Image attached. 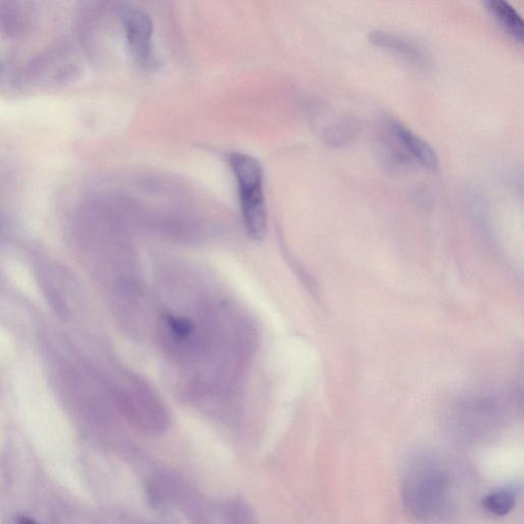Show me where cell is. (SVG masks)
<instances>
[{"mask_svg":"<svg viewBox=\"0 0 524 524\" xmlns=\"http://www.w3.org/2000/svg\"><path fill=\"white\" fill-rule=\"evenodd\" d=\"M401 496L406 513L416 522L442 520L453 502L452 476L446 463L432 454L412 458L403 474Z\"/></svg>","mask_w":524,"mask_h":524,"instance_id":"6da1fadb","label":"cell"},{"mask_svg":"<svg viewBox=\"0 0 524 524\" xmlns=\"http://www.w3.org/2000/svg\"><path fill=\"white\" fill-rule=\"evenodd\" d=\"M230 165L238 184L245 227L254 239H264L268 230L264 170L257 159L243 153L232 154Z\"/></svg>","mask_w":524,"mask_h":524,"instance_id":"7a4b0ae2","label":"cell"},{"mask_svg":"<svg viewBox=\"0 0 524 524\" xmlns=\"http://www.w3.org/2000/svg\"><path fill=\"white\" fill-rule=\"evenodd\" d=\"M308 108L315 133L327 146L341 148L358 138L360 122L352 114L321 101L312 102Z\"/></svg>","mask_w":524,"mask_h":524,"instance_id":"3957f363","label":"cell"},{"mask_svg":"<svg viewBox=\"0 0 524 524\" xmlns=\"http://www.w3.org/2000/svg\"><path fill=\"white\" fill-rule=\"evenodd\" d=\"M122 22L131 56L143 67L155 64L153 23L142 10L127 7L122 11Z\"/></svg>","mask_w":524,"mask_h":524,"instance_id":"277c9868","label":"cell"},{"mask_svg":"<svg viewBox=\"0 0 524 524\" xmlns=\"http://www.w3.org/2000/svg\"><path fill=\"white\" fill-rule=\"evenodd\" d=\"M504 418L501 404L494 398L479 399L465 404L456 417L457 429L468 438H480L498 426Z\"/></svg>","mask_w":524,"mask_h":524,"instance_id":"5b68a950","label":"cell"},{"mask_svg":"<svg viewBox=\"0 0 524 524\" xmlns=\"http://www.w3.org/2000/svg\"><path fill=\"white\" fill-rule=\"evenodd\" d=\"M370 41L374 46L399 57L416 68L427 70L431 66L428 53L414 40L388 31L371 32Z\"/></svg>","mask_w":524,"mask_h":524,"instance_id":"8992f818","label":"cell"},{"mask_svg":"<svg viewBox=\"0 0 524 524\" xmlns=\"http://www.w3.org/2000/svg\"><path fill=\"white\" fill-rule=\"evenodd\" d=\"M382 123L396 137L414 163L431 171L439 168L440 160L438 154L425 140L416 135L404 123L390 116L385 117Z\"/></svg>","mask_w":524,"mask_h":524,"instance_id":"52a82bcc","label":"cell"},{"mask_svg":"<svg viewBox=\"0 0 524 524\" xmlns=\"http://www.w3.org/2000/svg\"><path fill=\"white\" fill-rule=\"evenodd\" d=\"M374 150L380 164L389 172H400L414 164L396 137L383 123L374 140Z\"/></svg>","mask_w":524,"mask_h":524,"instance_id":"ba28073f","label":"cell"},{"mask_svg":"<svg viewBox=\"0 0 524 524\" xmlns=\"http://www.w3.org/2000/svg\"><path fill=\"white\" fill-rule=\"evenodd\" d=\"M487 10L498 24L516 41L522 42L524 36L523 21L518 12L504 0H489Z\"/></svg>","mask_w":524,"mask_h":524,"instance_id":"9c48e42d","label":"cell"},{"mask_svg":"<svg viewBox=\"0 0 524 524\" xmlns=\"http://www.w3.org/2000/svg\"><path fill=\"white\" fill-rule=\"evenodd\" d=\"M518 494L519 491L515 487L502 488L484 499V507L494 516H506L515 508Z\"/></svg>","mask_w":524,"mask_h":524,"instance_id":"30bf717a","label":"cell"},{"mask_svg":"<svg viewBox=\"0 0 524 524\" xmlns=\"http://www.w3.org/2000/svg\"><path fill=\"white\" fill-rule=\"evenodd\" d=\"M228 516L234 524H248L251 516L247 506L240 502H234L228 507Z\"/></svg>","mask_w":524,"mask_h":524,"instance_id":"8fae6325","label":"cell"},{"mask_svg":"<svg viewBox=\"0 0 524 524\" xmlns=\"http://www.w3.org/2000/svg\"><path fill=\"white\" fill-rule=\"evenodd\" d=\"M18 524H37L32 519L27 517H21L18 519Z\"/></svg>","mask_w":524,"mask_h":524,"instance_id":"7c38bea8","label":"cell"}]
</instances>
